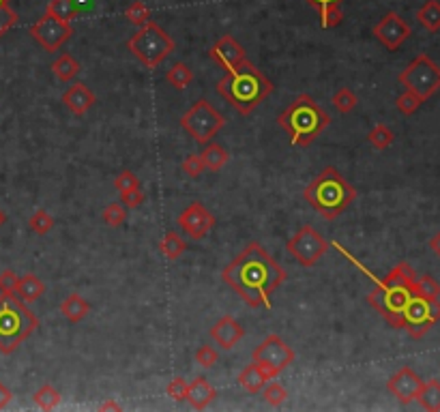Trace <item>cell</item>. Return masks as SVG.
<instances>
[{
    "instance_id": "cell-40",
    "label": "cell",
    "mask_w": 440,
    "mask_h": 412,
    "mask_svg": "<svg viewBox=\"0 0 440 412\" xmlns=\"http://www.w3.org/2000/svg\"><path fill=\"white\" fill-rule=\"evenodd\" d=\"M421 103H423L421 97H416L412 91H404L400 97H397L395 106H397V110H400L404 116H410V114H414L419 108H421Z\"/></svg>"
},
{
    "instance_id": "cell-21",
    "label": "cell",
    "mask_w": 440,
    "mask_h": 412,
    "mask_svg": "<svg viewBox=\"0 0 440 412\" xmlns=\"http://www.w3.org/2000/svg\"><path fill=\"white\" fill-rule=\"evenodd\" d=\"M271 378L266 376V372L264 369L258 365V363H254L251 361L243 372L239 374V384L247 391V393H251V395H256V393H260L262 391V386L268 382Z\"/></svg>"
},
{
    "instance_id": "cell-6",
    "label": "cell",
    "mask_w": 440,
    "mask_h": 412,
    "mask_svg": "<svg viewBox=\"0 0 440 412\" xmlns=\"http://www.w3.org/2000/svg\"><path fill=\"white\" fill-rule=\"evenodd\" d=\"M39 328V318L17 294H0V353L11 355Z\"/></svg>"
},
{
    "instance_id": "cell-44",
    "label": "cell",
    "mask_w": 440,
    "mask_h": 412,
    "mask_svg": "<svg viewBox=\"0 0 440 412\" xmlns=\"http://www.w3.org/2000/svg\"><path fill=\"white\" fill-rule=\"evenodd\" d=\"M19 15L7 5V7H0V39H3L15 24H17Z\"/></svg>"
},
{
    "instance_id": "cell-35",
    "label": "cell",
    "mask_w": 440,
    "mask_h": 412,
    "mask_svg": "<svg viewBox=\"0 0 440 412\" xmlns=\"http://www.w3.org/2000/svg\"><path fill=\"white\" fill-rule=\"evenodd\" d=\"M46 11L60 17V19H67V22H71V19L77 15V7H75L73 0H50Z\"/></svg>"
},
{
    "instance_id": "cell-23",
    "label": "cell",
    "mask_w": 440,
    "mask_h": 412,
    "mask_svg": "<svg viewBox=\"0 0 440 412\" xmlns=\"http://www.w3.org/2000/svg\"><path fill=\"white\" fill-rule=\"evenodd\" d=\"M15 294L24 303H35L46 294V283L41 281L35 273H28L24 277H19Z\"/></svg>"
},
{
    "instance_id": "cell-7",
    "label": "cell",
    "mask_w": 440,
    "mask_h": 412,
    "mask_svg": "<svg viewBox=\"0 0 440 412\" xmlns=\"http://www.w3.org/2000/svg\"><path fill=\"white\" fill-rule=\"evenodd\" d=\"M127 50L134 54L146 69H157L163 60L176 50L174 39L167 35L157 22H146L127 39Z\"/></svg>"
},
{
    "instance_id": "cell-45",
    "label": "cell",
    "mask_w": 440,
    "mask_h": 412,
    "mask_svg": "<svg viewBox=\"0 0 440 412\" xmlns=\"http://www.w3.org/2000/svg\"><path fill=\"white\" fill-rule=\"evenodd\" d=\"M17 281H19V277L15 275V271L5 269L3 273H0V294H15Z\"/></svg>"
},
{
    "instance_id": "cell-13",
    "label": "cell",
    "mask_w": 440,
    "mask_h": 412,
    "mask_svg": "<svg viewBox=\"0 0 440 412\" xmlns=\"http://www.w3.org/2000/svg\"><path fill=\"white\" fill-rule=\"evenodd\" d=\"M28 32L46 52H58L73 37V26H71V22H67V19H60L46 11L30 26Z\"/></svg>"
},
{
    "instance_id": "cell-28",
    "label": "cell",
    "mask_w": 440,
    "mask_h": 412,
    "mask_svg": "<svg viewBox=\"0 0 440 412\" xmlns=\"http://www.w3.org/2000/svg\"><path fill=\"white\" fill-rule=\"evenodd\" d=\"M165 82H167V84H172L176 91H183V88H187L194 82V71H192L190 65L174 63L170 69L165 71Z\"/></svg>"
},
{
    "instance_id": "cell-2",
    "label": "cell",
    "mask_w": 440,
    "mask_h": 412,
    "mask_svg": "<svg viewBox=\"0 0 440 412\" xmlns=\"http://www.w3.org/2000/svg\"><path fill=\"white\" fill-rule=\"evenodd\" d=\"M215 88L239 114L247 116L275 91V84L245 58L243 63L226 71Z\"/></svg>"
},
{
    "instance_id": "cell-5",
    "label": "cell",
    "mask_w": 440,
    "mask_h": 412,
    "mask_svg": "<svg viewBox=\"0 0 440 412\" xmlns=\"http://www.w3.org/2000/svg\"><path fill=\"white\" fill-rule=\"evenodd\" d=\"M277 125L288 133L295 147L307 149L331 125V116L318 106L316 99L303 93L277 116Z\"/></svg>"
},
{
    "instance_id": "cell-38",
    "label": "cell",
    "mask_w": 440,
    "mask_h": 412,
    "mask_svg": "<svg viewBox=\"0 0 440 412\" xmlns=\"http://www.w3.org/2000/svg\"><path fill=\"white\" fill-rule=\"evenodd\" d=\"M262 397L268 406L279 408L286 400H288V391L279 384V382H271L262 386Z\"/></svg>"
},
{
    "instance_id": "cell-4",
    "label": "cell",
    "mask_w": 440,
    "mask_h": 412,
    "mask_svg": "<svg viewBox=\"0 0 440 412\" xmlns=\"http://www.w3.org/2000/svg\"><path fill=\"white\" fill-rule=\"evenodd\" d=\"M303 198L318 215H322L324 219H335L357 200V189L344 178L338 168L327 166L305 187Z\"/></svg>"
},
{
    "instance_id": "cell-51",
    "label": "cell",
    "mask_w": 440,
    "mask_h": 412,
    "mask_svg": "<svg viewBox=\"0 0 440 412\" xmlns=\"http://www.w3.org/2000/svg\"><path fill=\"white\" fill-rule=\"evenodd\" d=\"M101 410H120V406L116 402H106V404L101 406Z\"/></svg>"
},
{
    "instance_id": "cell-48",
    "label": "cell",
    "mask_w": 440,
    "mask_h": 412,
    "mask_svg": "<svg viewBox=\"0 0 440 412\" xmlns=\"http://www.w3.org/2000/svg\"><path fill=\"white\" fill-rule=\"evenodd\" d=\"M11 400H13L11 388H9V386H5L3 382H0V410H3V408H7Z\"/></svg>"
},
{
    "instance_id": "cell-26",
    "label": "cell",
    "mask_w": 440,
    "mask_h": 412,
    "mask_svg": "<svg viewBox=\"0 0 440 412\" xmlns=\"http://www.w3.org/2000/svg\"><path fill=\"white\" fill-rule=\"evenodd\" d=\"M416 19L425 30L438 32L440 30V0H428L423 7L416 11Z\"/></svg>"
},
{
    "instance_id": "cell-9",
    "label": "cell",
    "mask_w": 440,
    "mask_h": 412,
    "mask_svg": "<svg viewBox=\"0 0 440 412\" xmlns=\"http://www.w3.org/2000/svg\"><path fill=\"white\" fill-rule=\"evenodd\" d=\"M397 82H400L406 91H412L416 97L428 101L440 88V67L428 54H419L412 63L397 75Z\"/></svg>"
},
{
    "instance_id": "cell-53",
    "label": "cell",
    "mask_w": 440,
    "mask_h": 412,
    "mask_svg": "<svg viewBox=\"0 0 440 412\" xmlns=\"http://www.w3.org/2000/svg\"><path fill=\"white\" fill-rule=\"evenodd\" d=\"M11 3V0H0V7H7Z\"/></svg>"
},
{
    "instance_id": "cell-30",
    "label": "cell",
    "mask_w": 440,
    "mask_h": 412,
    "mask_svg": "<svg viewBox=\"0 0 440 412\" xmlns=\"http://www.w3.org/2000/svg\"><path fill=\"white\" fill-rule=\"evenodd\" d=\"M33 402H35L37 408H41V410H54V408H58V404H60V393H58L56 386L44 384V386H39V388L35 391Z\"/></svg>"
},
{
    "instance_id": "cell-3",
    "label": "cell",
    "mask_w": 440,
    "mask_h": 412,
    "mask_svg": "<svg viewBox=\"0 0 440 412\" xmlns=\"http://www.w3.org/2000/svg\"><path fill=\"white\" fill-rule=\"evenodd\" d=\"M416 273L408 262H400L381 281H376L374 290L367 294L369 307H374L393 328H402V312L414 294Z\"/></svg>"
},
{
    "instance_id": "cell-43",
    "label": "cell",
    "mask_w": 440,
    "mask_h": 412,
    "mask_svg": "<svg viewBox=\"0 0 440 412\" xmlns=\"http://www.w3.org/2000/svg\"><path fill=\"white\" fill-rule=\"evenodd\" d=\"M181 170L190 176V178H198L204 170H206V166H204V161H202V155H190L185 161H183V166H181Z\"/></svg>"
},
{
    "instance_id": "cell-18",
    "label": "cell",
    "mask_w": 440,
    "mask_h": 412,
    "mask_svg": "<svg viewBox=\"0 0 440 412\" xmlns=\"http://www.w3.org/2000/svg\"><path fill=\"white\" fill-rule=\"evenodd\" d=\"M245 337V328L243 324L232 318V316H223L219 318L213 328H211V339L221 348V350H232L241 339Z\"/></svg>"
},
{
    "instance_id": "cell-49",
    "label": "cell",
    "mask_w": 440,
    "mask_h": 412,
    "mask_svg": "<svg viewBox=\"0 0 440 412\" xmlns=\"http://www.w3.org/2000/svg\"><path fill=\"white\" fill-rule=\"evenodd\" d=\"M307 5H311L313 9H322V7H329V5H342L344 0H305Z\"/></svg>"
},
{
    "instance_id": "cell-46",
    "label": "cell",
    "mask_w": 440,
    "mask_h": 412,
    "mask_svg": "<svg viewBox=\"0 0 440 412\" xmlns=\"http://www.w3.org/2000/svg\"><path fill=\"white\" fill-rule=\"evenodd\" d=\"M187 386H190V382L185 378H174L170 384H167V395H170L174 402H183L187 397Z\"/></svg>"
},
{
    "instance_id": "cell-16",
    "label": "cell",
    "mask_w": 440,
    "mask_h": 412,
    "mask_svg": "<svg viewBox=\"0 0 440 412\" xmlns=\"http://www.w3.org/2000/svg\"><path fill=\"white\" fill-rule=\"evenodd\" d=\"M423 386V380L421 376H419L412 367H402V369H397V372L389 378L387 382V388H389V393L393 397H397L402 404H410L419 397V391H421Z\"/></svg>"
},
{
    "instance_id": "cell-22",
    "label": "cell",
    "mask_w": 440,
    "mask_h": 412,
    "mask_svg": "<svg viewBox=\"0 0 440 412\" xmlns=\"http://www.w3.org/2000/svg\"><path fill=\"white\" fill-rule=\"evenodd\" d=\"M60 314L65 316L69 322H82L91 314V303L86 299H82L77 292H71L65 301L60 303Z\"/></svg>"
},
{
    "instance_id": "cell-14",
    "label": "cell",
    "mask_w": 440,
    "mask_h": 412,
    "mask_svg": "<svg viewBox=\"0 0 440 412\" xmlns=\"http://www.w3.org/2000/svg\"><path fill=\"white\" fill-rule=\"evenodd\" d=\"M372 32L389 52H395V50H400L404 46V41L412 35V28L400 13L389 11L383 15L381 22L372 28Z\"/></svg>"
},
{
    "instance_id": "cell-19",
    "label": "cell",
    "mask_w": 440,
    "mask_h": 412,
    "mask_svg": "<svg viewBox=\"0 0 440 412\" xmlns=\"http://www.w3.org/2000/svg\"><path fill=\"white\" fill-rule=\"evenodd\" d=\"M60 101L65 103L69 112H73L75 116H84L89 110H93V106L97 103V97L86 84L75 82V84H71L65 93H62Z\"/></svg>"
},
{
    "instance_id": "cell-29",
    "label": "cell",
    "mask_w": 440,
    "mask_h": 412,
    "mask_svg": "<svg viewBox=\"0 0 440 412\" xmlns=\"http://www.w3.org/2000/svg\"><path fill=\"white\" fill-rule=\"evenodd\" d=\"M416 402L421 404V408L436 412L440 410V382L438 380H428L423 382L421 391H419V397Z\"/></svg>"
},
{
    "instance_id": "cell-24",
    "label": "cell",
    "mask_w": 440,
    "mask_h": 412,
    "mask_svg": "<svg viewBox=\"0 0 440 412\" xmlns=\"http://www.w3.org/2000/svg\"><path fill=\"white\" fill-rule=\"evenodd\" d=\"M200 155H202L206 170H211V172H219L230 161V153L221 147V144H215V142H206V149Z\"/></svg>"
},
{
    "instance_id": "cell-37",
    "label": "cell",
    "mask_w": 440,
    "mask_h": 412,
    "mask_svg": "<svg viewBox=\"0 0 440 412\" xmlns=\"http://www.w3.org/2000/svg\"><path fill=\"white\" fill-rule=\"evenodd\" d=\"M414 294L423 299H438L440 297V283L432 275H421L414 281Z\"/></svg>"
},
{
    "instance_id": "cell-12",
    "label": "cell",
    "mask_w": 440,
    "mask_h": 412,
    "mask_svg": "<svg viewBox=\"0 0 440 412\" xmlns=\"http://www.w3.org/2000/svg\"><path fill=\"white\" fill-rule=\"evenodd\" d=\"M329 241L318 230H313L311 225H301L297 234L286 243L288 254L305 269L316 266L318 260H322V256L329 252Z\"/></svg>"
},
{
    "instance_id": "cell-41",
    "label": "cell",
    "mask_w": 440,
    "mask_h": 412,
    "mask_svg": "<svg viewBox=\"0 0 440 412\" xmlns=\"http://www.w3.org/2000/svg\"><path fill=\"white\" fill-rule=\"evenodd\" d=\"M114 187H116V191L125 194V191H129V189L140 187V178H138V174H134L131 170H122V172L114 178Z\"/></svg>"
},
{
    "instance_id": "cell-32",
    "label": "cell",
    "mask_w": 440,
    "mask_h": 412,
    "mask_svg": "<svg viewBox=\"0 0 440 412\" xmlns=\"http://www.w3.org/2000/svg\"><path fill=\"white\" fill-rule=\"evenodd\" d=\"M127 211L129 209L122 202H112V204L106 206V209H103L101 219L106 221L110 228H120V225L127 221Z\"/></svg>"
},
{
    "instance_id": "cell-25",
    "label": "cell",
    "mask_w": 440,
    "mask_h": 412,
    "mask_svg": "<svg viewBox=\"0 0 440 412\" xmlns=\"http://www.w3.org/2000/svg\"><path fill=\"white\" fill-rule=\"evenodd\" d=\"M52 71L60 82H73L80 75L82 67L71 54H60L52 63Z\"/></svg>"
},
{
    "instance_id": "cell-31",
    "label": "cell",
    "mask_w": 440,
    "mask_h": 412,
    "mask_svg": "<svg viewBox=\"0 0 440 412\" xmlns=\"http://www.w3.org/2000/svg\"><path fill=\"white\" fill-rule=\"evenodd\" d=\"M393 140H395V133L387 125H383V122H378V125L367 133V142L376 151H387L393 144Z\"/></svg>"
},
{
    "instance_id": "cell-34",
    "label": "cell",
    "mask_w": 440,
    "mask_h": 412,
    "mask_svg": "<svg viewBox=\"0 0 440 412\" xmlns=\"http://www.w3.org/2000/svg\"><path fill=\"white\" fill-rule=\"evenodd\" d=\"M331 103H333L335 110H338L340 114H350L354 108H357L359 99H357V95H354L350 88H340L338 93L333 95Z\"/></svg>"
},
{
    "instance_id": "cell-11",
    "label": "cell",
    "mask_w": 440,
    "mask_h": 412,
    "mask_svg": "<svg viewBox=\"0 0 440 412\" xmlns=\"http://www.w3.org/2000/svg\"><path fill=\"white\" fill-rule=\"evenodd\" d=\"M402 320L410 337L421 339L430 328L440 322V301L438 299H423L419 294H412V299L406 303Z\"/></svg>"
},
{
    "instance_id": "cell-17",
    "label": "cell",
    "mask_w": 440,
    "mask_h": 412,
    "mask_svg": "<svg viewBox=\"0 0 440 412\" xmlns=\"http://www.w3.org/2000/svg\"><path fill=\"white\" fill-rule=\"evenodd\" d=\"M208 56H211V60L221 67L223 71L237 67L239 63H243V60L247 58V52L245 48L239 44V41L232 37V35H223L219 37L215 44L211 46V50H208Z\"/></svg>"
},
{
    "instance_id": "cell-10",
    "label": "cell",
    "mask_w": 440,
    "mask_h": 412,
    "mask_svg": "<svg viewBox=\"0 0 440 412\" xmlns=\"http://www.w3.org/2000/svg\"><path fill=\"white\" fill-rule=\"evenodd\" d=\"M295 359H297V355H295V350H292V346H288L275 333L264 337L258 344V348L254 350V355H251V361L258 363L271 380H275L288 365L295 363Z\"/></svg>"
},
{
    "instance_id": "cell-42",
    "label": "cell",
    "mask_w": 440,
    "mask_h": 412,
    "mask_svg": "<svg viewBox=\"0 0 440 412\" xmlns=\"http://www.w3.org/2000/svg\"><path fill=\"white\" fill-rule=\"evenodd\" d=\"M196 363L200 365V367H204V369H211L215 363H217V359H219V355H217V350L213 348V346H200L198 350H196Z\"/></svg>"
},
{
    "instance_id": "cell-8",
    "label": "cell",
    "mask_w": 440,
    "mask_h": 412,
    "mask_svg": "<svg viewBox=\"0 0 440 412\" xmlns=\"http://www.w3.org/2000/svg\"><path fill=\"white\" fill-rule=\"evenodd\" d=\"M181 127L192 135L194 142L206 144L226 127V116L211 106V101L200 99L181 116Z\"/></svg>"
},
{
    "instance_id": "cell-33",
    "label": "cell",
    "mask_w": 440,
    "mask_h": 412,
    "mask_svg": "<svg viewBox=\"0 0 440 412\" xmlns=\"http://www.w3.org/2000/svg\"><path fill=\"white\" fill-rule=\"evenodd\" d=\"M28 228L39 236H46L54 228V217L44 209H37L28 219Z\"/></svg>"
},
{
    "instance_id": "cell-20",
    "label": "cell",
    "mask_w": 440,
    "mask_h": 412,
    "mask_svg": "<svg viewBox=\"0 0 440 412\" xmlns=\"http://www.w3.org/2000/svg\"><path fill=\"white\" fill-rule=\"evenodd\" d=\"M217 397V388L208 382L206 378L198 376L190 382V386H187V402H190V406L194 410H204L208 408Z\"/></svg>"
},
{
    "instance_id": "cell-39",
    "label": "cell",
    "mask_w": 440,
    "mask_h": 412,
    "mask_svg": "<svg viewBox=\"0 0 440 412\" xmlns=\"http://www.w3.org/2000/svg\"><path fill=\"white\" fill-rule=\"evenodd\" d=\"M318 15H320V28H335V26H340L344 19V11L340 5L322 7V9H318Z\"/></svg>"
},
{
    "instance_id": "cell-50",
    "label": "cell",
    "mask_w": 440,
    "mask_h": 412,
    "mask_svg": "<svg viewBox=\"0 0 440 412\" xmlns=\"http://www.w3.org/2000/svg\"><path fill=\"white\" fill-rule=\"evenodd\" d=\"M430 247H432V252H434V254H438V256H440V232H438V234H434V236L430 238Z\"/></svg>"
},
{
    "instance_id": "cell-1",
    "label": "cell",
    "mask_w": 440,
    "mask_h": 412,
    "mask_svg": "<svg viewBox=\"0 0 440 412\" xmlns=\"http://www.w3.org/2000/svg\"><path fill=\"white\" fill-rule=\"evenodd\" d=\"M286 271L260 243H249L245 250L230 260L221 271V279L249 305L271 307V294L286 281Z\"/></svg>"
},
{
    "instance_id": "cell-47",
    "label": "cell",
    "mask_w": 440,
    "mask_h": 412,
    "mask_svg": "<svg viewBox=\"0 0 440 412\" xmlns=\"http://www.w3.org/2000/svg\"><path fill=\"white\" fill-rule=\"evenodd\" d=\"M120 198L127 209H138V206H142V202H144V191H142V187H136V189L120 194Z\"/></svg>"
},
{
    "instance_id": "cell-27",
    "label": "cell",
    "mask_w": 440,
    "mask_h": 412,
    "mask_svg": "<svg viewBox=\"0 0 440 412\" xmlns=\"http://www.w3.org/2000/svg\"><path fill=\"white\" fill-rule=\"evenodd\" d=\"M159 252L167 260H178L187 252V243H185V238L181 234H176V232L170 230V232L163 234V238L159 243Z\"/></svg>"
},
{
    "instance_id": "cell-52",
    "label": "cell",
    "mask_w": 440,
    "mask_h": 412,
    "mask_svg": "<svg viewBox=\"0 0 440 412\" xmlns=\"http://www.w3.org/2000/svg\"><path fill=\"white\" fill-rule=\"evenodd\" d=\"M7 223V215H5V211L0 209V228H3V225Z\"/></svg>"
},
{
    "instance_id": "cell-36",
    "label": "cell",
    "mask_w": 440,
    "mask_h": 412,
    "mask_svg": "<svg viewBox=\"0 0 440 412\" xmlns=\"http://www.w3.org/2000/svg\"><path fill=\"white\" fill-rule=\"evenodd\" d=\"M125 17H127V22L134 26H144L146 22H151V9L146 7L142 0H136V3H131L127 11H125Z\"/></svg>"
},
{
    "instance_id": "cell-15",
    "label": "cell",
    "mask_w": 440,
    "mask_h": 412,
    "mask_svg": "<svg viewBox=\"0 0 440 412\" xmlns=\"http://www.w3.org/2000/svg\"><path fill=\"white\" fill-rule=\"evenodd\" d=\"M178 228L194 241H202L215 228V215L202 202H192L178 215Z\"/></svg>"
}]
</instances>
